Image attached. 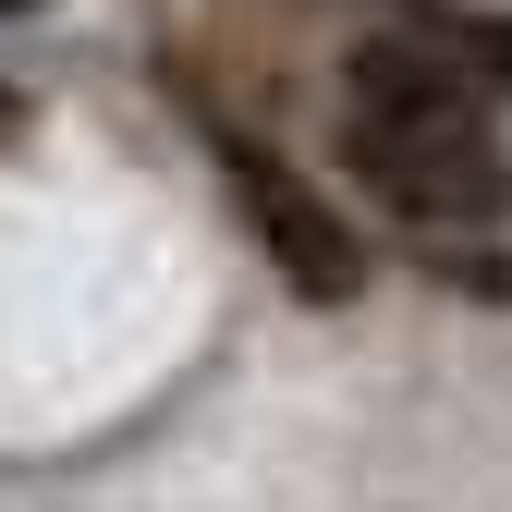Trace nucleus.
Instances as JSON below:
<instances>
[{
  "instance_id": "1",
  "label": "nucleus",
  "mask_w": 512,
  "mask_h": 512,
  "mask_svg": "<svg viewBox=\"0 0 512 512\" xmlns=\"http://www.w3.org/2000/svg\"><path fill=\"white\" fill-rule=\"evenodd\" d=\"M488 86H464V61L439 25H391L354 49V122L342 159L391 220L415 232H500L512 220V147L488 135Z\"/></svg>"
},
{
  "instance_id": "2",
  "label": "nucleus",
  "mask_w": 512,
  "mask_h": 512,
  "mask_svg": "<svg viewBox=\"0 0 512 512\" xmlns=\"http://www.w3.org/2000/svg\"><path fill=\"white\" fill-rule=\"evenodd\" d=\"M220 171H232V196H244L256 244L281 256V281H293V293L342 305V293L366 281V244H354V220H330V196H317L305 171H281V159L256 147V135H220Z\"/></svg>"
},
{
  "instance_id": "3",
  "label": "nucleus",
  "mask_w": 512,
  "mask_h": 512,
  "mask_svg": "<svg viewBox=\"0 0 512 512\" xmlns=\"http://www.w3.org/2000/svg\"><path fill=\"white\" fill-rule=\"evenodd\" d=\"M464 61V86H512V13H476V25H439Z\"/></svg>"
},
{
  "instance_id": "4",
  "label": "nucleus",
  "mask_w": 512,
  "mask_h": 512,
  "mask_svg": "<svg viewBox=\"0 0 512 512\" xmlns=\"http://www.w3.org/2000/svg\"><path fill=\"white\" fill-rule=\"evenodd\" d=\"M13 122H25V98H13V86H0V147H13Z\"/></svg>"
}]
</instances>
